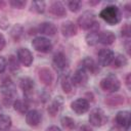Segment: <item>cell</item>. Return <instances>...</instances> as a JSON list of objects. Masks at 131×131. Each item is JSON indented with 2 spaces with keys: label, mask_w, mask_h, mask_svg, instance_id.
Listing matches in <instances>:
<instances>
[{
  "label": "cell",
  "mask_w": 131,
  "mask_h": 131,
  "mask_svg": "<svg viewBox=\"0 0 131 131\" xmlns=\"http://www.w3.org/2000/svg\"><path fill=\"white\" fill-rule=\"evenodd\" d=\"M61 103H62L61 97H56V99H55L54 101H52V103L48 106L47 112H48L51 116H55V115L58 113V111H59V108H60Z\"/></svg>",
  "instance_id": "obj_21"
},
{
  "label": "cell",
  "mask_w": 131,
  "mask_h": 131,
  "mask_svg": "<svg viewBox=\"0 0 131 131\" xmlns=\"http://www.w3.org/2000/svg\"><path fill=\"white\" fill-rule=\"evenodd\" d=\"M68 6H69L71 11L77 12V11L80 10V8L82 6V2L81 1H69L68 2Z\"/></svg>",
  "instance_id": "obj_28"
},
{
  "label": "cell",
  "mask_w": 131,
  "mask_h": 131,
  "mask_svg": "<svg viewBox=\"0 0 131 131\" xmlns=\"http://www.w3.org/2000/svg\"><path fill=\"white\" fill-rule=\"evenodd\" d=\"M57 29L52 23H42L39 26V32L47 36H54Z\"/></svg>",
  "instance_id": "obj_18"
},
{
  "label": "cell",
  "mask_w": 131,
  "mask_h": 131,
  "mask_svg": "<svg viewBox=\"0 0 131 131\" xmlns=\"http://www.w3.org/2000/svg\"><path fill=\"white\" fill-rule=\"evenodd\" d=\"M26 122L31 127H36L41 122V114L37 110H31L26 114Z\"/></svg>",
  "instance_id": "obj_14"
},
{
  "label": "cell",
  "mask_w": 131,
  "mask_h": 131,
  "mask_svg": "<svg viewBox=\"0 0 131 131\" xmlns=\"http://www.w3.org/2000/svg\"><path fill=\"white\" fill-rule=\"evenodd\" d=\"M100 87L106 92H116L120 89L121 83L118 77L114 74H108L100 81Z\"/></svg>",
  "instance_id": "obj_3"
},
{
  "label": "cell",
  "mask_w": 131,
  "mask_h": 131,
  "mask_svg": "<svg viewBox=\"0 0 131 131\" xmlns=\"http://www.w3.org/2000/svg\"><path fill=\"white\" fill-rule=\"evenodd\" d=\"M0 90H1V93L3 94L4 96V99H9L11 100L14 95H15V87H14V84L9 80L7 79L6 81H3L1 86H0Z\"/></svg>",
  "instance_id": "obj_8"
},
{
  "label": "cell",
  "mask_w": 131,
  "mask_h": 131,
  "mask_svg": "<svg viewBox=\"0 0 131 131\" xmlns=\"http://www.w3.org/2000/svg\"><path fill=\"white\" fill-rule=\"evenodd\" d=\"M39 77H40V80L46 85H50L52 82V75L48 69H42L39 72Z\"/></svg>",
  "instance_id": "obj_22"
},
{
  "label": "cell",
  "mask_w": 131,
  "mask_h": 131,
  "mask_svg": "<svg viewBox=\"0 0 131 131\" xmlns=\"http://www.w3.org/2000/svg\"><path fill=\"white\" fill-rule=\"evenodd\" d=\"M71 108L77 115H82L89 110V102L85 98H77L71 103Z\"/></svg>",
  "instance_id": "obj_9"
},
{
  "label": "cell",
  "mask_w": 131,
  "mask_h": 131,
  "mask_svg": "<svg viewBox=\"0 0 131 131\" xmlns=\"http://www.w3.org/2000/svg\"><path fill=\"white\" fill-rule=\"evenodd\" d=\"M23 35V28L20 26H14L13 29L11 30V36L15 39V40H18Z\"/></svg>",
  "instance_id": "obj_29"
},
{
  "label": "cell",
  "mask_w": 131,
  "mask_h": 131,
  "mask_svg": "<svg viewBox=\"0 0 131 131\" xmlns=\"http://www.w3.org/2000/svg\"><path fill=\"white\" fill-rule=\"evenodd\" d=\"M96 39H97V43H101L104 45H111L114 43L116 36L111 31L96 32Z\"/></svg>",
  "instance_id": "obj_10"
},
{
  "label": "cell",
  "mask_w": 131,
  "mask_h": 131,
  "mask_svg": "<svg viewBox=\"0 0 131 131\" xmlns=\"http://www.w3.org/2000/svg\"><path fill=\"white\" fill-rule=\"evenodd\" d=\"M13 107L16 112H18L20 114H25V113H27L29 106L26 101H24L21 99H16L13 101Z\"/></svg>",
  "instance_id": "obj_24"
},
{
  "label": "cell",
  "mask_w": 131,
  "mask_h": 131,
  "mask_svg": "<svg viewBox=\"0 0 131 131\" xmlns=\"http://www.w3.org/2000/svg\"><path fill=\"white\" fill-rule=\"evenodd\" d=\"M4 46H5V38H4V36L0 33V50H2V49L4 48Z\"/></svg>",
  "instance_id": "obj_33"
},
{
  "label": "cell",
  "mask_w": 131,
  "mask_h": 131,
  "mask_svg": "<svg viewBox=\"0 0 131 131\" xmlns=\"http://www.w3.org/2000/svg\"><path fill=\"white\" fill-rule=\"evenodd\" d=\"M87 81H88V74L83 68L78 69L71 78V82L75 86H84L86 85Z\"/></svg>",
  "instance_id": "obj_6"
},
{
  "label": "cell",
  "mask_w": 131,
  "mask_h": 131,
  "mask_svg": "<svg viewBox=\"0 0 131 131\" xmlns=\"http://www.w3.org/2000/svg\"><path fill=\"white\" fill-rule=\"evenodd\" d=\"M122 35L129 36V27H128V25H126V26L122 29Z\"/></svg>",
  "instance_id": "obj_34"
},
{
  "label": "cell",
  "mask_w": 131,
  "mask_h": 131,
  "mask_svg": "<svg viewBox=\"0 0 131 131\" xmlns=\"http://www.w3.org/2000/svg\"><path fill=\"white\" fill-rule=\"evenodd\" d=\"M8 64H11V66H9V68H10L11 70H15V69H17V68H18L17 60H16V59H15L13 56H10V59H9Z\"/></svg>",
  "instance_id": "obj_31"
},
{
  "label": "cell",
  "mask_w": 131,
  "mask_h": 131,
  "mask_svg": "<svg viewBox=\"0 0 131 131\" xmlns=\"http://www.w3.org/2000/svg\"><path fill=\"white\" fill-rule=\"evenodd\" d=\"M49 11L51 14L55 15V16H58V17H61V16H64L67 11H66V8L63 6V4L59 1H55L53 2L50 7H49Z\"/></svg>",
  "instance_id": "obj_16"
},
{
  "label": "cell",
  "mask_w": 131,
  "mask_h": 131,
  "mask_svg": "<svg viewBox=\"0 0 131 131\" xmlns=\"http://www.w3.org/2000/svg\"><path fill=\"white\" fill-rule=\"evenodd\" d=\"M17 59L25 67H30L33 62V55L28 48H19L17 51Z\"/></svg>",
  "instance_id": "obj_11"
},
{
  "label": "cell",
  "mask_w": 131,
  "mask_h": 131,
  "mask_svg": "<svg viewBox=\"0 0 131 131\" xmlns=\"http://www.w3.org/2000/svg\"><path fill=\"white\" fill-rule=\"evenodd\" d=\"M46 131H61L57 126H50L46 129Z\"/></svg>",
  "instance_id": "obj_35"
},
{
  "label": "cell",
  "mask_w": 131,
  "mask_h": 131,
  "mask_svg": "<svg viewBox=\"0 0 131 131\" xmlns=\"http://www.w3.org/2000/svg\"><path fill=\"white\" fill-rule=\"evenodd\" d=\"M110 131H122V129H120V128H112Z\"/></svg>",
  "instance_id": "obj_36"
},
{
  "label": "cell",
  "mask_w": 131,
  "mask_h": 131,
  "mask_svg": "<svg viewBox=\"0 0 131 131\" xmlns=\"http://www.w3.org/2000/svg\"><path fill=\"white\" fill-rule=\"evenodd\" d=\"M12 125L11 118L8 115L1 114L0 115V131H9Z\"/></svg>",
  "instance_id": "obj_20"
},
{
  "label": "cell",
  "mask_w": 131,
  "mask_h": 131,
  "mask_svg": "<svg viewBox=\"0 0 131 131\" xmlns=\"http://www.w3.org/2000/svg\"><path fill=\"white\" fill-rule=\"evenodd\" d=\"M82 64H83V69L87 72V71H89L91 74H95L97 71H98V67H97V64H96V62L92 59V58H90V57H85L84 59H83V61H82Z\"/></svg>",
  "instance_id": "obj_19"
},
{
  "label": "cell",
  "mask_w": 131,
  "mask_h": 131,
  "mask_svg": "<svg viewBox=\"0 0 131 131\" xmlns=\"http://www.w3.org/2000/svg\"><path fill=\"white\" fill-rule=\"evenodd\" d=\"M60 123H61V126L66 129V130H72L75 128L76 124H75V121L70 118V117H62L60 119Z\"/></svg>",
  "instance_id": "obj_25"
},
{
  "label": "cell",
  "mask_w": 131,
  "mask_h": 131,
  "mask_svg": "<svg viewBox=\"0 0 131 131\" xmlns=\"http://www.w3.org/2000/svg\"><path fill=\"white\" fill-rule=\"evenodd\" d=\"M99 16L106 21L110 25H116L121 20V11L120 9L115 5H110L104 7L100 13Z\"/></svg>",
  "instance_id": "obj_1"
},
{
  "label": "cell",
  "mask_w": 131,
  "mask_h": 131,
  "mask_svg": "<svg viewBox=\"0 0 131 131\" xmlns=\"http://www.w3.org/2000/svg\"><path fill=\"white\" fill-rule=\"evenodd\" d=\"M61 88L66 93H70L73 88V84L71 82V79L68 76H64L61 79Z\"/></svg>",
  "instance_id": "obj_26"
},
{
  "label": "cell",
  "mask_w": 131,
  "mask_h": 131,
  "mask_svg": "<svg viewBox=\"0 0 131 131\" xmlns=\"http://www.w3.org/2000/svg\"><path fill=\"white\" fill-rule=\"evenodd\" d=\"M32 10L37 13H43L45 10V3L43 1H33L32 2Z\"/></svg>",
  "instance_id": "obj_27"
},
{
  "label": "cell",
  "mask_w": 131,
  "mask_h": 131,
  "mask_svg": "<svg viewBox=\"0 0 131 131\" xmlns=\"http://www.w3.org/2000/svg\"><path fill=\"white\" fill-rule=\"evenodd\" d=\"M78 23L80 25V27L83 30H90V29H96L98 27L99 24H97L96 21V15L93 11L87 10L84 13H82V15L79 17Z\"/></svg>",
  "instance_id": "obj_2"
},
{
  "label": "cell",
  "mask_w": 131,
  "mask_h": 131,
  "mask_svg": "<svg viewBox=\"0 0 131 131\" xmlns=\"http://www.w3.org/2000/svg\"><path fill=\"white\" fill-rule=\"evenodd\" d=\"M6 66H7L6 59H5L3 56H0V74H2V73L5 71Z\"/></svg>",
  "instance_id": "obj_32"
},
{
  "label": "cell",
  "mask_w": 131,
  "mask_h": 131,
  "mask_svg": "<svg viewBox=\"0 0 131 131\" xmlns=\"http://www.w3.org/2000/svg\"><path fill=\"white\" fill-rule=\"evenodd\" d=\"M60 30H61L62 35L66 37H72V36H75L77 34V28H76L75 24L71 20L62 23Z\"/></svg>",
  "instance_id": "obj_15"
},
{
  "label": "cell",
  "mask_w": 131,
  "mask_h": 131,
  "mask_svg": "<svg viewBox=\"0 0 131 131\" xmlns=\"http://www.w3.org/2000/svg\"><path fill=\"white\" fill-rule=\"evenodd\" d=\"M111 64H113V67H115V68L125 67L127 64V58L122 54H115L114 59H113Z\"/></svg>",
  "instance_id": "obj_23"
},
{
  "label": "cell",
  "mask_w": 131,
  "mask_h": 131,
  "mask_svg": "<svg viewBox=\"0 0 131 131\" xmlns=\"http://www.w3.org/2000/svg\"><path fill=\"white\" fill-rule=\"evenodd\" d=\"M107 121V117L101 108H94L89 115V123L94 127H101Z\"/></svg>",
  "instance_id": "obj_4"
},
{
  "label": "cell",
  "mask_w": 131,
  "mask_h": 131,
  "mask_svg": "<svg viewBox=\"0 0 131 131\" xmlns=\"http://www.w3.org/2000/svg\"><path fill=\"white\" fill-rule=\"evenodd\" d=\"M116 122L120 127L128 130L129 126H130V112H128V111L119 112L116 115Z\"/></svg>",
  "instance_id": "obj_13"
},
{
  "label": "cell",
  "mask_w": 131,
  "mask_h": 131,
  "mask_svg": "<svg viewBox=\"0 0 131 131\" xmlns=\"http://www.w3.org/2000/svg\"><path fill=\"white\" fill-rule=\"evenodd\" d=\"M32 46L35 50L46 53L49 52L52 49V44L49 41V39L44 38V37H36L32 41Z\"/></svg>",
  "instance_id": "obj_5"
},
{
  "label": "cell",
  "mask_w": 131,
  "mask_h": 131,
  "mask_svg": "<svg viewBox=\"0 0 131 131\" xmlns=\"http://www.w3.org/2000/svg\"><path fill=\"white\" fill-rule=\"evenodd\" d=\"M9 3H10V5H11L12 7H14V8H23V7L27 4L26 1H21V0H11Z\"/></svg>",
  "instance_id": "obj_30"
},
{
  "label": "cell",
  "mask_w": 131,
  "mask_h": 131,
  "mask_svg": "<svg viewBox=\"0 0 131 131\" xmlns=\"http://www.w3.org/2000/svg\"><path fill=\"white\" fill-rule=\"evenodd\" d=\"M52 62H53V66H54L57 70H59V71L66 70V69L69 67V59L67 58V56H66L62 52H57V53H55L54 56H53Z\"/></svg>",
  "instance_id": "obj_12"
},
{
  "label": "cell",
  "mask_w": 131,
  "mask_h": 131,
  "mask_svg": "<svg viewBox=\"0 0 131 131\" xmlns=\"http://www.w3.org/2000/svg\"><path fill=\"white\" fill-rule=\"evenodd\" d=\"M114 55H115V53L111 49H106V48L100 49L99 52H98V54H97L98 63L100 66H102V67L110 66L112 63L113 59H114Z\"/></svg>",
  "instance_id": "obj_7"
},
{
  "label": "cell",
  "mask_w": 131,
  "mask_h": 131,
  "mask_svg": "<svg viewBox=\"0 0 131 131\" xmlns=\"http://www.w3.org/2000/svg\"><path fill=\"white\" fill-rule=\"evenodd\" d=\"M4 5H5V3H4V2H0V8H1V7H3Z\"/></svg>",
  "instance_id": "obj_37"
},
{
  "label": "cell",
  "mask_w": 131,
  "mask_h": 131,
  "mask_svg": "<svg viewBox=\"0 0 131 131\" xmlns=\"http://www.w3.org/2000/svg\"><path fill=\"white\" fill-rule=\"evenodd\" d=\"M34 81L30 77H23L19 79V87L24 90L25 94H29L34 89Z\"/></svg>",
  "instance_id": "obj_17"
}]
</instances>
